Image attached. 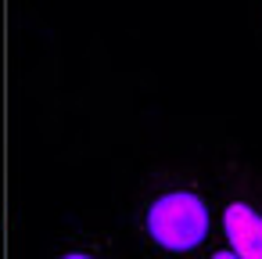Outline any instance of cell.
<instances>
[{"label": "cell", "instance_id": "1", "mask_svg": "<svg viewBox=\"0 0 262 259\" xmlns=\"http://www.w3.org/2000/svg\"><path fill=\"white\" fill-rule=\"evenodd\" d=\"M208 227H212L208 202L198 191H187V187H172V191L158 194L144 212L147 237L162 252H176V255L201 248L205 237H208Z\"/></svg>", "mask_w": 262, "mask_h": 259}, {"label": "cell", "instance_id": "4", "mask_svg": "<svg viewBox=\"0 0 262 259\" xmlns=\"http://www.w3.org/2000/svg\"><path fill=\"white\" fill-rule=\"evenodd\" d=\"M208 259H237V255H233V252H230V248H219V252H212V255H208Z\"/></svg>", "mask_w": 262, "mask_h": 259}, {"label": "cell", "instance_id": "2", "mask_svg": "<svg viewBox=\"0 0 262 259\" xmlns=\"http://www.w3.org/2000/svg\"><path fill=\"white\" fill-rule=\"evenodd\" d=\"M223 230L237 259H262V212L248 202H230L223 209Z\"/></svg>", "mask_w": 262, "mask_h": 259}, {"label": "cell", "instance_id": "3", "mask_svg": "<svg viewBox=\"0 0 262 259\" xmlns=\"http://www.w3.org/2000/svg\"><path fill=\"white\" fill-rule=\"evenodd\" d=\"M58 259H101V255L90 252V248H69V252H61Z\"/></svg>", "mask_w": 262, "mask_h": 259}]
</instances>
